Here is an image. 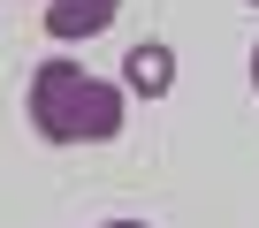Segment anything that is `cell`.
I'll use <instances>...</instances> for the list:
<instances>
[{"mask_svg": "<svg viewBox=\"0 0 259 228\" xmlns=\"http://www.w3.org/2000/svg\"><path fill=\"white\" fill-rule=\"evenodd\" d=\"M31 130L46 145H107L122 137V91L107 76H84L76 61L31 69Z\"/></svg>", "mask_w": 259, "mask_h": 228, "instance_id": "1", "label": "cell"}, {"mask_svg": "<svg viewBox=\"0 0 259 228\" xmlns=\"http://www.w3.org/2000/svg\"><path fill=\"white\" fill-rule=\"evenodd\" d=\"M114 16H122V0H46V31H54L61 46H76V38H99Z\"/></svg>", "mask_w": 259, "mask_h": 228, "instance_id": "2", "label": "cell"}, {"mask_svg": "<svg viewBox=\"0 0 259 228\" xmlns=\"http://www.w3.org/2000/svg\"><path fill=\"white\" fill-rule=\"evenodd\" d=\"M122 69H130V91H138V99H168V91H176V53H168L160 38H153V46H130Z\"/></svg>", "mask_w": 259, "mask_h": 228, "instance_id": "3", "label": "cell"}, {"mask_svg": "<svg viewBox=\"0 0 259 228\" xmlns=\"http://www.w3.org/2000/svg\"><path fill=\"white\" fill-rule=\"evenodd\" d=\"M251 91H259V46H251Z\"/></svg>", "mask_w": 259, "mask_h": 228, "instance_id": "4", "label": "cell"}, {"mask_svg": "<svg viewBox=\"0 0 259 228\" xmlns=\"http://www.w3.org/2000/svg\"><path fill=\"white\" fill-rule=\"evenodd\" d=\"M107 228H145V220H107Z\"/></svg>", "mask_w": 259, "mask_h": 228, "instance_id": "5", "label": "cell"}, {"mask_svg": "<svg viewBox=\"0 0 259 228\" xmlns=\"http://www.w3.org/2000/svg\"><path fill=\"white\" fill-rule=\"evenodd\" d=\"M251 8H259V0H251Z\"/></svg>", "mask_w": 259, "mask_h": 228, "instance_id": "6", "label": "cell"}]
</instances>
